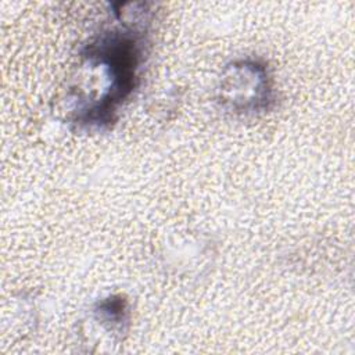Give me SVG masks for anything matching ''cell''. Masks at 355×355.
<instances>
[{"instance_id":"6da1fadb","label":"cell","mask_w":355,"mask_h":355,"mask_svg":"<svg viewBox=\"0 0 355 355\" xmlns=\"http://www.w3.org/2000/svg\"><path fill=\"white\" fill-rule=\"evenodd\" d=\"M219 101L234 114H258L273 101L272 80L268 68L255 60H239L229 64L219 82Z\"/></svg>"},{"instance_id":"7a4b0ae2","label":"cell","mask_w":355,"mask_h":355,"mask_svg":"<svg viewBox=\"0 0 355 355\" xmlns=\"http://www.w3.org/2000/svg\"><path fill=\"white\" fill-rule=\"evenodd\" d=\"M94 318L103 326L107 324L110 330L122 331L129 322L128 302L121 295H111L101 300L94 308Z\"/></svg>"}]
</instances>
